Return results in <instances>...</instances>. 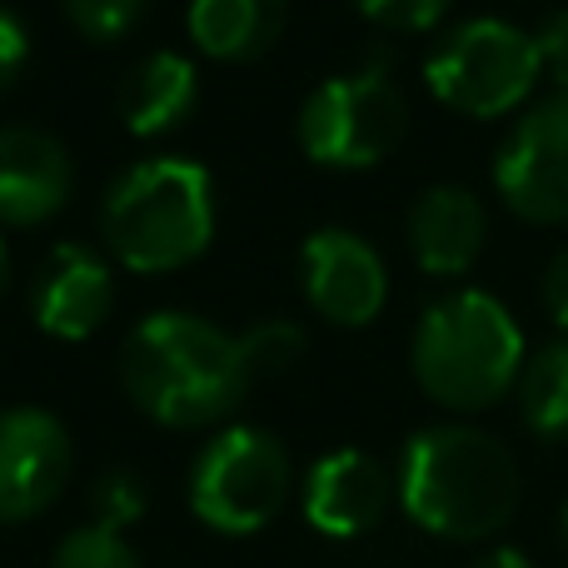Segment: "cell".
Returning a JSON list of instances; mask_svg holds the SVG:
<instances>
[{
    "label": "cell",
    "mask_w": 568,
    "mask_h": 568,
    "mask_svg": "<svg viewBox=\"0 0 568 568\" xmlns=\"http://www.w3.org/2000/svg\"><path fill=\"white\" fill-rule=\"evenodd\" d=\"M240 354H245L250 374L284 369V364H294L304 354V329L290 320H265V324L240 334Z\"/></svg>",
    "instance_id": "19"
},
{
    "label": "cell",
    "mask_w": 568,
    "mask_h": 568,
    "mask_svg": "<svg viewBox=\"0 0 568 568\" xmlns=\"http://www.w3.org/2000/svg\"><path fill=\"white\" fill-rule=\"evenodd\" d=\"M290 0H190V36L210 60H255L280 40Z\"/></svg>",
    "instance_id": "16"
},
{
    "label": "cell",
    "mask_w": 568,
    "mask_h": 568,
    "mask_svg": "<svg viewBox=\"0 0 568 568\" xmlns=\"http://www.w3.org/2000/svg\"><path fill=\"white\" fill-rule=\"evenodd\" d=\"M300 275L314 310L344 329L379 320L384 300H389V270H384L379 250L354 230H320L304 240Z\"/></svg>",
    "instance_id": "10"
},
{
    "label": "cell",
    "mask_w": 568,
    "mask_h": 568,
    "mask_svg": "<svg viewBox=\"0 0 568 568\" xmlns=\"http://www.w3.org/2000/svg\"><path fill=\"white\" fill-rule=\"evenodd\" d=\"M559 539H564V549H568V499L559 504Z\"/></svg>",
    "instance_id": "27"
},
{
    "label": "cell",
    "mask_w": 568,
    "mask_h": 568,
    "mask_svg": "<svg viewBox=\"0 0 568 568\" xmlns=\"http://www.w3.org/2000/svg\"><path fill=\"white\" fill-rule=\"evenodd\" d=\"M0 284H6V245H0Z\"/></svg>",
    "instance_id": "28"
},
{
    "label": "cell",
    "mask_w": 568,
    "mask_h": 568,
    "mask_svg": "<svg viewBox=\"0 0 568 568\" xmlns=\"http://www.w3.org/2000/svg\"><path fill=\"white\" fill-rule=\"evenodd\" d=\"M75 449L65 424L50 409H6L0 414V524H26L45 514L65 494Z\"/></svg>",
    "instance_id": "9"
},
{
    "label": "cell",
    "mask_w": 568,
    "mask_h": 568,
    "mask_svg": "<svg viewBox=\"0 0 568 568\" xmlns=\"http://www.w3.org/2000/svg\"><path fill=\"white\" fill-rule=\"evenodd\" d=\"M539 75H544L539 40L494 16L464 20L424 60V80H429L434 100H444L449 110L474 120H494L519 110L534 95Z\"/></svg>",
    "instance_id": "5"
},
{
    "label": "cell",
    "mask_w": 568,
    "mask_h": 568,
    "mask_svg": "<svg viewBox=\"0 0 568 568\" xmlns=\"http://www.w3.org/2000/svg\"><path fill=\"white\" fill-rule=\"evenodd\" d=\"M469 568H534V564L524 559L519 549H489V554H479Z\"/></svg>",
    "instance_id": "26"
},
{
    "label": "cell",
    "mask_w": 568,
    "mask_h": 568,
    "mask_svg": "<svg viewBox=\"0 0 568 568\" xmlns=\"http://www.w3.org/2000/svg\"><path fill=\"white\" fill-rule=\"evenodd\" d=\"M290 454L275 434L235 424L200 449L195 469H190V509L205 529L245 539V534L275 524V514L290 499Z\"/></svg>",
    "instance_id": "6"
},
{
    "label": "cell",
    "mask_w": 568,
    "mask_h": 568,
    "mask_svg": "<svg viewBox=\"0 0 568 568\" xmlns=\"http://www.w3.org/2000/svg\"><path fill=\"white\" fill-rule=\"evenodd\" d=\"M489 215L484 200L464 185H429L409 210V250L424 275H464L479 260Z\"/></svg>",
    "instance_id": "14"
},
{
    "label": "cell",
    "mask_w": 568,
    "mask_h": 568,
    "mask_svg": "<svg viewBox=\"0 0 568 568\" xmlns=\"http://www.w3.org/2000/svg\"><path fill=\"white\" fill-rule=\"evenodd\" d=\"M70 155L50 130L0 125V225H45L70 200Z\"/></svg>",
    "instance_id": "13"
},
{
    "label": "cell",
    "mask_w": 568,
    "mask_h": 568,
    "mask_svg": "<svg viewBox=\"0 0 568 568\" xmlns=\"http://www.w3.org/2000/svg\"><path fill=\"white\" fill-rule=\"evenodd\" d=\"M100 230L115 260L140 275H170L205 255L215 235V190L195 160H140L110 185Z\"/></svg>",
    "instance_id": "4"
},
{
    "label": "cell",
    "mask_w": 568,
    "mask_h": 568,
    "mask_svg": "<svg viewBox=\"0 0 568 568\" xmlns=\"http://www.w3.org/2000/svg\"><path fill=\"white\" fill-rule=\"evenodd\" d=\"M50 568H140V554L130 549L120 529L85 524V529H70L65 539L55 544Z\"/></svg>",
    "instance_id": "18"
},
{
    "label": "cell",
    "mask_w": 568,
    "mask_h": 568,
    "mask_svg": "<svg viewBox=\"0 0 568 568\" xmlns=\"http://www.w3.org/2000/svg\"><path fill=\"white\" fill-rule=\"evenodd\" d=\"M544 304H549V320L568 329V250H559L544 270Z\"/></svg>",
    "instance_id": "25"
},
{
    "label": "cell",
    "mask_w": 568,
    "mask_h": 568,
    "mask_svg": "<svg viewBox=\"0 0 568 568\" xmlns=\"http://www.w3.org/2000/svg\"><path fill=\"white\" fill-rule=\"evenodd\" d=\"M60 6H65L70 20H75L80 36L120 40V36H130V30L140 26V16H145L150 0H60Z\"/></svg>",
    "instance_id": "20"
},
{
    "label": "cell",
    "mask_w": 568,
    "mask_h": 568,
    "mask_svg": "<svg viewBox=\"0 0 568 568\" xmlns=\"http://www.w3.org/2000/svg\"><path fill=\"white\" fill-rule=\"evenodd\" d=\"M404 514L434 539H494L519 509V464L509 444L474 424H429L399 454Z\"/></svg>",
    "instance_id": "2"
},
{
    "label": "cell",
    "mask_w": 568,
    "mask_h": 568,
    "mask_svg": "<svg viewBox=\"0 0 568 568\" xmlns=\"http://www.w3.org/2000/svg\"><path fill=\"white\" fill-rule=\"evenodd\" d=\"M36 324L55 339H90L115 310V275L85 245H55L30 290Z\"/></svg>",
    "instance_id": "12"
},
{
    "label": "cell",
    "mask_w": 568,
    "mask_h": 568,
    "mask_svg": "<svg viewBox=\"0 0 568 568\" xmlns=\"http://www.w3.org/2000/svg\"><path fill=\"white\" fill-rule=\"evenodd\" d=\"M200 75L180 50H155L120 80V120L135 135H165L195 110Z\"/></svg>",
    "instance_id": "15"
},
{
    "label": "cell",
    "mask_w": 568,
    "mask_h": 568,
    "mask_svg": "<svg viewBox=\"0 0 568 568\" xmlns=\"http://www.w3.org/2000/svg\"><path fill=\"white\" fill-rule=\"evenodd\" d=\"M534 40H539V60H544V70L554 75L559 95H568V10L544 20V30Z\"/></svg>",
    "instance_id": "23"
},
{
    "label": "cell",
    "mask_w": 568,
    "mask_h": 568,
    "mask_svg": "<svg viewBox=\"0 0 568 568\" xmlns=\"http://www.w3.org/2000/svg\"><path fill=\"white\" fill-rule=\"evenodd\" d=\"M409 364L434 404L479 414L509 389H519L524 329L504 310V300L484 290H454L424 310Z\"/></svg>",
    "instance_id": "3"
},
{
    "label": "cell",
    "mask_w": 568,
    "mask_h": 568,
    "mask_svg": "<svg viewBox=\"0 0 568 568\" xmlns=\"http://www.w3.org/2000/svg\"><path fill=\"white\" fill-rule=\"evenodd\" d=\"M354 6L384 30H429L444 20L449 0H354Z\"/></svg>",
    "instance_id": "22"
},
{
    "label": "cell",
    "mask_w": 568,
    "mask_h": 568,
    "mask_svg": "<svg viewBox=\"0 0 568 568\" xmlns=\"http://www.w3.org/2000/svg\"><path fill=\"white\" fill-rule=\"evenodd\" d=\"M30 60V40H26V26H20L10 10H0V90L16 85L20 70Z\"/></svg>",
    "instance_id": "24"
},
{
    "label": "cell",
    "mask_w": 568,
    "mask_h": 568,
    "mask_svg": "<svg viewBox=\"0 0 568 568\" xmlns=\"http://www.w3.org/2000/svg\"><path fill=\"white\" fill-rule=\"evenodd\" d=\"M140 514H145V494H140V484L130 474H105L95 484V524L125 534Z\"/></svg>",
    "instance_id": "21"
},
{
    "label": "cell",
    "mask_w": 568,
    "mask_h": 568,
    "mask_svg": "<svg viewBox=\"0 0 568 568\" xmlns=\"http://www.w3.org/2000/svg\"><path fill=\"white\" fill-rule=\"evenodd\" d=\"M240 339L195 314H150L120 344V384L165 429H205L235 414L250 389Z\"/></svg>",
    "instance_id": "1"
},
{
    "label": "cell",
    "mask_w": 568,
    "mask_h": 568,
    "mask_svg": "<svg viewBox=\"0 0 568 568\" xmlns=\"http://www.w3.org/2000/svg\"><path fill=\"white\" fill-rule=\"evenodd\" d=\"M394 479L374 454L364 449H334L304 479V519L324 539H359L389 514Z\"/></svg>",
    "instance_id": "11"
},
{
    "label": "cell",
    "mask_w": 568,
    "mask_h": 568,
    "mask_svg": "<svg viewBox=\"0 0 568 568\" xmlns=\"http://www.w3.org/2000/svg\"><path fill=\"white\" fill-rule=\"evenodd\" d=\"M499 200L529 225L568 220V95H549L509 130L494 160Z\"/></svg>",
    "instance_id": "8"
},
{
    "label": "cell",
    "mask_w": 568,
    "mask_h": 568,
    "mask_svg": "<svg viewBox=\"0 0 568 568\" xmlns=\"http://www.w3.org/2000/svg\"><path fill=\"white\" fill-rule=\"evenodd\" d=\"M409 130V100L384 70L334 75L304 100L300 145L314 165L369 170L399 150Z\"/></svg>",
    "instance_id": "7"
},
{
    "label": "cell",
    "mask_w": 568,
    "mask_h": 568,
    "mask_svg": "<svg viewBox=\"0 0 568 568\" xmlns=\"http://www.w3.org/2000/svg\"><path fill=\"white\" fill-rule=\"evenodd\" d=\"M519 414L539 439H568V339L544 344L519 374Z\"/></svg>",
    "instance_id": "17"
}]
</instances>
